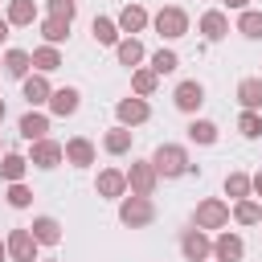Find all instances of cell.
Returning <instances> with one entry per match:
<instances>
[{"mask_svg": "<svg viewBox=\"0 0 262 262\" xmlns=\"http://www.w3.org/2000/svg\"><path fill=\"white\" fill-rule=\"evenodd\" d=\"M0 119H4V98H0Z\"/></svg>", "mask_w": 262, "mask_h": 262, "instance_id": "cell-42", "label": "cell"}, {"mask_svg": "<svg viewBox=\"0 0 262 262\" xmlns=\"http://www.w3.org/2000/svg\"><path fill=\"white\" fill-rule=\"evenodd\" d=\"M61 151H66V160H70L74 168H86V164H94V143H90V139H70Z\"/></svg>", "mask_w": 262, "mask_h": 262, "instance_id": "cell-11", "label": "cell"}, {"mask_svg": "<svg viewBox=\"0 0 262 262\" xmlns=\"http://www.w3.org/2000/svg\"><path fill=\"white\" fill-rule=\"evenodd\" d=\"M127 184H131L139 196H151V192H156V168H151V164H131Z\"/></svg>", "mask_w": 262, "mask_h": 262, "instance_id": "cell-8", "label": "cell"}, {"mask_svg": "<svg viewBox=\"0 0 262 262\" xmlns=\"http://www.w3.org/2000/svg\"><path fill=\"white\" fill-rule=\"evenodd\" d=\"M45 131H49V119L45 115H37V111H29V115H20V135L33 143V139H45Z\"/></svg>", "mask_w": 262, "mask_h": 262, "instance_id": "cell-16", "label": "cell"}, {"mask_svg": "<svg viewBox=\"0 0 262 262\" xmlns=\"http://www.w3.org/2000/svg\"><path fill=\"white\" fill-rule=\"evenodd\" d=\"M250 188H254V192H258V196H262V172H258V176H254V180H250Z\"/></svg>", "mask_w": 262, "mask_h": 262, "instance_id": "cell-38", "label": "cell"}, {"mask_svg": "<svg viewBox=\"0 0 262 262\" xmlns=\"http://www.w3.org/2000/svg\"><path fill=\"white\" fill-rule=\"evenodd\" d=\"M61 143H53V139H33V156H29V164H37V168H57L61 164Z\"/></svg>", "mask_w": 262, "mask_h": 262, "instance_id": "cell-5", "label": "cell"}, {"mask_svg": "<svg viewBox=\"0 0 262 262\" xmlns=\"http://www.w3.org/2000/svg\"><path fill=\"white\" fill-rule=\"evenodd\" d=\"M29 201H33V192H29L20 180H12V188H8V205H12V209H25Z\"/></svg>", "mask_w": 262, "mask_h": 262, "instance_id": "cell-36", "label": "cell"}, {"mask_svg": "<svg viewBox=\"0 0 262 262\" xmlns=\"http://www.w3.org/2000/svg\"><path fill=\"white\" fill-rule=\"evenodd\" d=\"M237 102L246 111H258L262 106V78H242L237 82Z\"/></svg>", "mask_w": 262, "mask_h": 262, "instance_id": "cell-14", "label": "cell"}, {"mask_svg": "<svg viewBox=\"0 0 262 262\" xmlns=\"http://www.w3.org/2000/svg\"><path fill=\"white\" fill-rule=\"evenodd\" d=\"M225 221H229V209L221 201H201L196 205V225L201 229H221Z\"/></svg>", "mask_w": 262, "mask_h": 262, "instance_id": "cell-6", "label": "cell"}, {"mask_svg": "<svg viewBox=\"0 0 262 262\" xmlns=\"http://www.w3.org/2000/svg\"><path fill=\"white\" fill-rule=\"evenodd\" d=\"M233 217H237L242 225H254V221H262V209H258V201H237Z\"/></svg>", "mask_w": 262, "mask_h": 262, "instance_id": "cell-31", "label": "cell"}, {"mask_svg": "<svg viewBox=\"0 0 262 262\" xmlns=\"http://www.w3.org/2000/svg\"><path fill=\"white\" fill-rule=\"evenodd\" d=\"M4 254H8V246H0V262H4Z\"/></svg>", "mask_w": 262, "mask_h": 262, "instance_id": "cell-41", "label": "cell"}, {"mask_svg": "<svg viewBox=\"0 0 262 262\" xmlns=\"http://www.w3.org/2000/svg\"><path fill=\"white\" fill-rule=\"evenodd\" d=\"M213 254H217V262H237V258L246 254V246H242L237 233H221L217 246H213Z\"/></svg>", "mask_w": 262, "mask_h": 262, "instance_id": "cell-13", "label": "cell"}, {"mask_svg": "<svg viewBox=\"0 0 262 262\" xmlns=\"http://www.w3.org/2000/svg\"><path fill=\"white\" fill-rule=\"evenodd\" d=\"M237 33L262 37V12H242V16H237Z\"/></svg>", "mask_w": 262, "mask_h": 262, "instance_id": "cell-33", "label": "cell"}, {"mask_svg": "<svg viewBox=\"0 0 262 262\" xmlns=\"http://www.w3.org/2000/svg\"><path fill=\"white\" fill-rule=\"evenodd\" d=\"M33 16H37L33 0H12L8 4V25H33Z\"/></svg>", "mask_w": 262, "mask_h": 262, "instance_id": "cell-25", "label": "cell"}, {"mask_svg": "<svg viewBox=\"0 0 262 262\" xmlns=\"http://www.w3.org/2000/svg\"><path fill=\"white\" fill-rule=\"evenodd\" d=\"M119 61H123V66H139V61H143V45H139L135 37H131V41H119Z\"/></svg>", "mask_w": 262, "mask_h": 262, "instance_id": "cell-29", "label": "cell"}, {"mask_svg": "<svg viewBox=\"0 0 262 262\" xmlns=\"http://www.w3.org/2000/svg\"><path fill=\"white\" fill-rule=\"evenodd\" d=\"M4 37H8V20H0V41H4Z\"/></svg>", "mask_w": 262, "mask_h": 262, "instance_id": "cell-40", "label": "cell"}, {"mask_svg": "<svg viewBox=\"0 0 262 262\" xmlns=\"http://www.w3.org/2000/svg\"><path fill=\"white\" fill-rule=\"evenodd\" d=\"M98 196H123V188H127V172H119V168H106V172H98Z\"/></svg>", "mask_w": 262, "mask_h": 262, "instance_id": "cell-10", "label": "cell"}, {"mask_svg": "<svg viewBox=\"0 0 262 262\" xmlns=\"http://www.w3.org/2000/svg\"><path fill=\"white\" fill-rule=\"evenodd\" d=\"M237 131H242L246 139H258V135H262V115H254V111H246V115L237 119Z\"/></svg>", "mask_w": 262, "mask_h": 262, "instance_id": "cell-32", "label": "cell"}, {"mask_svg": "<svg viewBox=\"0 0 262 262\" xmlns=\"http://www.w3.org/2000/svg\"><path fill=\"white\" fill-rule=\"evenodd\" d=\"M225 4H229V8H246L250 0H225Z\"/></svg>", "mask_w": 262, "mask_h": 262, "instance_id": "cell-39", "label": "cell"}, {"mask_svg": "<svg viewBox=\"0 0 262 262\" xmlns=\"http://www.w3.org/2000/svg\"><path fill=\"white\" fill-rule=\"evenodd\" d=\"M90 33H94V41H98V45H115V41H119V25H115V20H106V16H94Z\"/></svg>", "mask_w": 262, "mask_h": 262, "instance_id": "cell-20", "label": "cell"}, {"mask_svg": "<svg viewBox=\"0 0 262 262\" xmlns=\"http://www.w3.org/2000/svg\"><path fill=\"white\" fill-rule=\"evenodd\" d=\"M156 29H160V37H184V33H188V16H184L180 8H160Z\"/></svg>", "mask_w": 262, "mask_h": 262, "instance_id": "cell-4", "label": "cell"}, {"mask_svg": "<svg viewBox=\"0 0 262 262\" xmlns=\"http://www.w3.org/2000/svg\"><path fill=\"white\" fill-rule=\"evenodd\" d=\"M201 33H205L209 41H221V37L229 33V20H225L221 12H205V16H201Z\"/></svg>", "mask_w": 262, "mask_h": 262, "instance_id": "cell-19", "label": "cell"}, {"mask_svg": "<svg viewBox=\"0 0 262 262\" xmlns=\"http://www.w3.org/2000/svg\"><path fill=\"white\" fill-rule=\"evenodd\" d=\"M188 139H196V143H217V127H213L209 119H192V123H188Z\"/></svg>", "mask_w": 262, "mask_h": 262, "instance_id": "cell-26", "label": "cell"}, {"mask_svg": "<svg viewBox=\"0 0 262 262\" xmlns=\"http://www.w3.org/2000/svg\"><path fill=\"white\" fill-rule=\"evenodd\" d=\"M33 66H37L41 74H49V70H57V66H61V53H57L53 45H45V49H37V53H33Z\"/></svg>", "mask_w": 262, "mask_h": 262, "instance_id": "cell-28", "label": "cell"}, {"mask_svg": "<svg viewBox=\"0 0 262 262\" xmlns=\"http://www.w3.org/2000/svg\"><path fill=\"white\" fill-rule=\"evenodd\" d=\"M172 98H176V106H180L184 115H192V111L205 102V86H201V82H180Z\"/></svg>", "mask_w": 262, "mask_h": 262, "instance_id": "cell-7", "label": "cell"}, {"mask_svg": "<svg viewBox=\"0 0 262 262\" xmlns=\"http://www.w3.org/2000/svg\"><path fill=\"white\" fill-rule=\"evenodd\" d=\"M151 217H156V209H151V201H147V196H139V192H135L131 201H123V209H119V221H123V225H131V229L147 225Z\"/></svg>", "mask_w": 262, "mask_h": 262, "instance_id": "cell-2", "label": "cell"}, {"mask_svg": "<svg viewBox=\"0 0 262 262\" xmlns=\"http://www.w3.org/2000/svg\"><path fill=\"white\" fill-rule=\"evenodd\" d=\"M176 66H180V57H176L172 49H160V53L151 57V70H156V74H172Z\"/></svg>", "mask_w": 262, "mask_h": 262, "instance_id": "cell-34", "label": "cell"}, {"mask_svg": "<svg viewBox=\"0 0 262 262\" xmlns=\"http://www.w3.org/2000/svg\"><path fill=\"white\" fill-rule=\"evenodd\" d=\"M49 16H61V20H74V0H49Z\"/></svg>", "mask_w": 262, "mask_h": 262, "instance_id": "cell-37", "label": "cell"}, {"mask_svg": "<svg viewBox=\"0 0 262 262\" xmlns=\"http://www.w3.org/2000/svg\"><path fill=\"white\" fill-rule=\"evenodd\" d=\"M151 168H156V176H184L188 172V156L176 143H160L156 156H151Z\"/></svg>", "mask_w": 262, "mask_h": 262, "instance_id": "cell-1", "label": "cell"}, {"mask_svg": "<svg viewBox=\"0 0 262 262\" xmlns=\"http://www.w3.org/2000/svg\"><path fill=\"white\" fill-rule=\"evenodd\" d=\"M29 66H33V57H29L25 49H8V53H4V70H8L12 78H25Z\"/></svg>", "mask_w": 262, "mask_h": 262, "instance_id": "cell-21", "label": "cell"}, {"mask_svg": "<svg viewBox=\"0 0 262 262\" xmlns=\"http://www.w3.org/2000/svg\"><path fill=\"white\" fill-rule=\"evenodd\" d=\"M225 192H229V196H246V192H250V176L229 172V176H225Z\"/></svg>", "mask_w": 262, "mask_h": 262, "instance_id": "cell-35", "label": "cell"}, {"mask_svg": "<svg viewBox=\"0 0 262 262\" xmlns=\"http://www.w3.org/2000/svg\"><path fill=\"white\" fill-rule=\"evenodd\" d=\"M49 94H53V90H49V82H45L41 74H33V78H25V98H29L33 106H37V102H49Z\"/></svg>", "mask_w": 262, "mask_h": 262, "instance_id": "cell-22", "label": "cell"}, {"mask_svg": "<svg viewBox=\"0 0 262 262\" xmlns=\"http://www.w3.org/2000/svg\"><path fill=\"white\" fill-rule=\"evenodd\" d=\"M29 229H33V237H37V246H57V242H61V225H57L53 217H37Z\"/></svg>", "mask_w": 262, "mask_h": 262, "instance_id": "cell-12", "label": "cell"}, {"mask_svg": "<svg viewBox=\"0 0 262 262\" xmlns=\"http://www.w3.org/2000/svg\"><path fill=\"white\" fill-rule=\"evenodd\" d=\"M25 168H29V160H25V156H16V151H8V156H4V164H0V176H4V180H20V176H25Z\"/></svg>", "mask_w": 262, "mask_h": 262, "instance_id": "cell-27", "label": "cell"}, {"mask_svg": "<svg viewBox=\"0 0 262 262\" xmlns=\"http://www.w3.org/2000/svg\"><path fill=\"white\" fill-rule=\"evenodd\" d=\"M102 147H106L111 156H123V151L131 147V131H127V127H115V131H106V139H102Z\"/></svg>", "mask_w": 262, "mask_h": 262, "instance_id": "cell-24", "label": "cell"}, {"mask_svg": "<svg viewBox=\"0 0 262 262\" xmlns=\"http://www.w3.org/2000/svg\"><path fill=\"white\" fill-rule=\"evenodd\" d=\"M143 25H147V12H143L139 4H127V8L119 12V29H123V33H139Z\"/></svg>", "mask_w": 262, "mask_h": 262, "instance_id": "cell-18", "label": "cell"}, {"mask_svg": "<svg viewBox=\"0 0 262 262\" xmlns=\"http://www.w3.org/2000/svg\"><path fill=\"white\" fill-rule=\"evenodd\" d=\"M180 250H184V258H188V262H205L213 246H209V237H205L201 229H188V233L180 237Z\"/></svg>", "mask_w": 262, "mask_h": 262, "instance_id": "cell-9", "label": "cell"}, {"mask_svg": "<svg viewBox=\"0 0 262 262\" xmlns=\"http://www.w3.org/2000/svg\"><path fill=\"white\" fill-rule=\"evenodd\" d=\"M156 78H160L156 70H135V74H131V86H135V94H151V90H156Z\"/></svg>", "mask_w": 262, "mask_h": 262, "instance_id": "cell-30", "label": "cell"}, {"mask_svg": "<svg viewBox=\"0 0 262 262\" xmlns=\"http://www.w3.org/2000/svg\"><path fill=\"white\" fill-rule=\"evenodd\" d=\"M115 111H119V119H123V123H143V119L151 115L143 98H123V102H119Z\"/></svg>", "mask_w": 262, "mask_h": 262, "instance_id": "cell-17", "label": "cell"}, {"mask_svg": "<svg viewBox=\"0 0 262 262\" xmlns=\"http://www.w3.org/2000/svg\"><path fill=\"white\" fill-rule=\"evenodd\" d=\"M8 254L16 262H37V237L29 229H12L8 233Z\"/></svg>", "mask_w": 262, "mask_h": 262, "instance_id": "cell-3", "label": "cell"}, {"mask_svg": "<svg viewBox=\"0 0 262 262\" xmlns=\"http://www.w3.org/2000/svg\"><path fill=\"white\" fill-rule=\"evenodd\" d=\"M49 106H53V115H61V119L74 115V111H78V90H74V86L53 90V94H49Z\"/></svg>", "mask_w": 262, "mask_h": 262, "instance_id": "cell-15", "label": "cell"}, {"mask_svg": "<svg viewBox=\"0 0 262 262\" xmlns=\"http://www.w3.org/2000/svg\"><path fill=\"white\" fill-rule=\"evenodd\" d=\"M41 37H45L49 45H57V41H66V37H70V20H61V16H49V20L41 25Z\"/></svg>", "mask_w": 262, "mask_h": 262, "instance_id": "cell-23", "label": "cell"}]
</instances>
